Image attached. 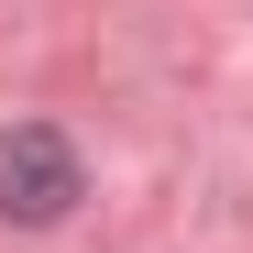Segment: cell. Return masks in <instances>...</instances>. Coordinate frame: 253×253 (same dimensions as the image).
<instances>
[{"mask_svg": "<svg viewBox=\"0 0 253 253\" xmlns=\"http://www.w3.org/2000/svg\"><path fill=\"white\" fill-rule=\"evenodd\" d=\"M77 209V143L44 121H11L0 132V220H66Z\"/></svg>", "mask_w": 253, "mask_h": 253, "instance_id": "6da1fadb", "label": "cell"}]
</instances>
